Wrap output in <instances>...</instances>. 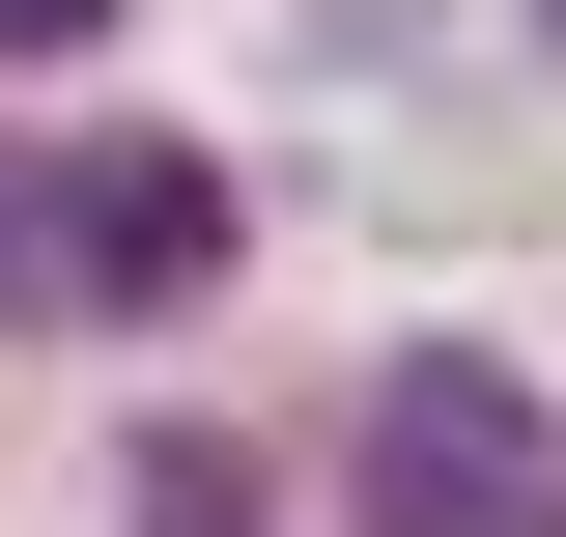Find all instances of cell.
Returning <instances> with one entry per match:
<instances>
[{
	"label": "cell",
	"mask_w": 566,
	"mask_h": 537,
	"mask_svg": "<svg viewBox=\"0 0 566 537\" xmlns=\"http://www.w3.org/2000/svg\"><path fill=\"white\" fill-rule=\"evenodd\" d=\"M340 509L368 537H566V397L510 339H397L340 397Z\"/></svg>",
	"instance_id": "6da1fadb"
},
{
	"label": "cell",
	"mask_w": 566,
	"mask_h": 537,
	"mask_svg": "<svg viewBox=\"0 0 566 537\" xmlns=\"http://www.w3.org/2000/svg\"><path fill=\"white\" fill-rule=\"evenodd\" d=\"M227 283V170L199 141H85L57 170V312H199Z\"/></svg>",
	"instance_id": "7a4b0ae2"
},
{
	"label": "cell",
	"mask_w": 566,
	"mask_h": 537,
	"mask_svg": "<svg viewBox=\"0 0 566 537\" xmlns=\"http://www.w3.org/2000/svg\"><path fill=\"white\" fill-rule=\"evenodd\" d=\"M0 312H57V170L0 141Z\"/></svg>",
	"instance_id": "3957f363"
},
{
	"label": "cell",
	"mask_w": 566,
	"mask_h": 537,
	"mask_svg": "<svg viewBox=\"0 0 566 537\" xmlns=\"http://www.w3.org/2000/svg\"><path fill=\"white\" fill-rule=\"evenodd\" d=\"M0 29H29V57H85V29H114V0H0Z\"/></svg>",
	"instance_id": "277c9868"
},
{
	"label": "cell",
	"mask_w": 566,
	"mask_h": 537,
	"mask_svg": "<svg viewBox=\"0 0 566 537\" xmlns=\"http://www.w3.org/2000/svg\"><path fill=\"white\" fill-rule=\"evenodd\" d=\"M538 29H566V0H538Z\"/></svg>",
	"instance_id": "5b68a950"
}]
</instances>
